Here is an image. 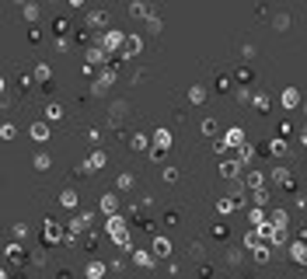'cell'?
<instances>
[{"label": "cell", "mask_w": 307, "mask_h": 279, "mask_svg": "<svg viewBox=\"0 0 307 279\" xmlns=\"http://www.w3.org/2000/svg\"><path fill=\"white\" fill-rule=\"evenodd\" d=\"M251 199H255V206H265V203H269V192H265V188H255Z\"/></svg>", "instance_id": "cell-34"}, {"label": "cell", "mask_w": 307, "mask_h": 279, "mask_svg": "<svg viewBox=\"0 0 307 279\" xmlns=\"http://www.w3.org/2000/svg\"><path fill=\"white\" fill-rule=\"evenodd\" d=\"M251 255H255V262H258V265H265L269 258H273V251H269V245H262V241H258V245L251 248Z\"/></svg>", "instance_id": "cell-16"}, {"label": "cell", "mask_w": 307, "mask_h": 279, "mask_svg": "<svg viewBox=\"0 0 307 279\" xmlns=\"http://www.w3.org/2000/svg\"><path fill=\"white\" fill-rule=\"evenodd\" d=\"M238 150H241V157H238V161H241V164H248V161H251V157H255V147H251V143H241Z\"/></svg>", "instance_id": "cell-30"}, {"label": "cell", "mask_w": 307, "mask_h": 279, "mask_svg": "<svg viewBox=\"0 0 307 279\" xmlns=\"http://www.w3.org/2000/svg\"><path fill=\"white\" fill-rule=\"evenodd\" d=\"M91 223H94V213L88 210V213H81V217H73V223H70V227H73V230H88Z\"/></svg>", "instance_id": "cell-14"}, {"label": "cell", "mask_w": 307, "mask_h": 279, "mask_svg": "<svg viewBox=\"0 0 307 279\" xmlns=\"http://www.w3.org/2000/svg\"><path fill=\"white\" fill-rule=\"evenodd\" d=\"M18 129H14V123H4V126H0V136H4V140H11Z\"/></svg>", "instance_id": "cell-37"}, {"label": "cell", "mask_w": 307, "mask_h": 279, "mask_svg": "<svg viewBox=\"0 0 307 279\" xmlns=\"http://www.w3.org/2000/svg\"><path fill=\"white\" fill-rule=\"evenodd\" d=\"M129 14H133V18H150V4H147V0H133V4H129Z\"/></svg>", "instance_id": "cell-13"}, {"label": "cell", "mask_w": 307, "mask_h": 279, "mask_svg": "<svg viewBox=\"0 0 307 279\" xmlns=\"http://www.w3.org/2000/svg\"><path fill=\"white\" fill-rule=\"evenodd\" d=\"M188 101H192V105H203V101H206V88H203V84H192V88H188Z\"/></svg>", "instance_id": "cell-18"}, {"label": "cell", "mask_w": 307, "mask_h": 279, "mask_svg": "<svg viewBox=\"0 0 307 279\" xmlns=\"http://www.w3.org/2000/svg\"><path fill=\"white\" fill-rule=\"evenodd\" d=\"M119 188H123V192L133 188V175H119Z\"/></svg>", "instance_id": "cell-43"}, {"label": "cell", "mask_w": 307, "mask_h": 279, "mask_svg": "<svg viewBox=\"0 0 307 279\" xmlns=\"http://www.w3.org/2000/svg\"><path fill=\"white\" fill-rule=\"evenodd\" d=\"M105 21H108V14H105V11H91V14H88V28H101Z\"/></svg>", "instance_id": "cell-22"}, {"label": "cell", "mask_w": 307, "mask_h": 279, "mask_svg": "<svg viewBox=\"0 0 307 279\" xmlns=\"http://www.w3.org/2000/svg\"><path fill=\"white\" fill-rule=\"evenodd\" d=\"M133 150H150V136L136 133V136H133Z\"/></svg>", "instance_id": "cell-31"}, {"label": "cell", "mask_w": 307, "mask_h": 279, "mask_svg": "<svg viewBox=\"0 0 307 279\" xmlns=\"http://www.w3.org/2000/svg\"><path fill=\"white\" fill-rule=\"evenodd\" d=\"M60 119H63V105H46V123H60Z\"/></svg>", "instance_id": "cell-20"}, {"label": "cell", "mask_w": 307, "mask_h": 279, "mask_svg": "<svg viewBox=\"0 0 307 279\" xmlns=\"http://www.w3.org/2000/svg\"><path fill=\"white\" fill-rule=\"evenodd\" d=\"M105 60H108V53H105V49H98V46H94V49H88V63H105Z\"/></svg>", "instance_id": "cell-28"}, {"label": "cell", "mask_w": 307, "mask_h": 279, "mask_svg": "<svg viewBox=\"0 0 307 279\" xmlns=\"http://www.w3.org/2000/svg\"><path fill=\"white\" fill-rule=\"evenodd\" d=\"M0 94H4V77H0Z\"/></svg>", "instance_id": "cell-52"}, {"label": "cell", "mask_w": 307, "mask_h": 279, "mask_svg": "<svg viewBox=\"0 0 307 279\" xmlns=\"http://www.w3.org/2000/svg\"><path fill=\"white\" fill-rule=\"evenodd\" d=\"M7 255H11L14 262H21V248H18V245H11V248H7Z\"/></svg>", "instance_id": "cell-48"}, {"label": "cell", "mask_w": 307, "mask_h": 279, "mask_svg": "<svg viewBox=\"0 0 307 279\" xmlns=\"http://www.w3.org/2000/svg\"><path fill=\"white\" fill-rule=\"evenodd\" d=\"M60 203H63L66 210H73V206H77V192H73V188H66V192L60 195Z\"/></svg>", "instance_id": "cell-29"}, {"label": "cell", "mask_w": 307, "mask_h": 279, "mask_svg": "<svg viewBox=\"0 0 307 279\" xmlns=\"http://www.w3.org/2000/svg\"><path fill=\"white\" fill-rule=\"evenodd\" d=\"M133 262L143 265V269H154V262H157V258H154V251H143V248H140V251H133Z\"/></svg>", "instance_id": "cell-12"}, {"label": "cell", "mask_w": 307, "mask_h": 279, "mask_svg": "<svg viewBox=\"0 0 307 279\" xmlns=\"http://www.w3.org/2000/svg\"><path fill=\"white\" fill-rule=\"evenodd\" d=\"M35 168L46 171V168H49V154H38V157H35Z\"/></svg>", "instance_id": "cell-38"}, {"label": "cell", "mask_w": 307, "mask_h": 279, "mask_svg": "<svg viewBox=\"0 0 307 279\" xmlns=\"http://www.w3.org/2000/svg\"><path fill=\"white\" fill-rule=\"evenodd\" d=\"M300 112H304V115H307V101H300Z\"/></svg>", "instance_id": "cell-51"}, {"label": "cell", "mask_w": 307, "mask_h": 279, "mask_svg": "<svg viewBox=\"0 0 307 279\" xmlns=\"http://www.w3.org/2000/svg\"><path fill=\"white\" fill-rule=\"evenodd\" d=\"M248 220H251L255 227H269V217L262 213V206H258V210H251V213H248Z\"/></svg>", "instance_id": "cell-27"}, {"label": "cell", "mask_w": 307, "mask_h": 279, "mask_svg": "<svg viewBox=\"0 0 307 279\" xmlns=\"http://www.w3.org/2000/svg\"><path fill=\"white\" fill-rule=\"evenodd\" d=\"M147 31H161V18H147Z\"/></svg>", "instance_id": "cell-44"}, {"label": "cell", "mask_w": 307, "mask_h": 279, "mask_svg": "<svg viewBox=\"0 0 307 279\" xmlns=\"http://www.w3.org/2000/svg\"><path fill=\"white\" fill-rule=\"evenodd\" d=\"M286 237H290V227H269V241L273 245H286Z\"/></svg>", "instance_id": "cell-11"}, {"label": "cell", "mask_w": 307, "mask_h": 279, "mask_svg": "<svg viewBox=\"0 0 307 279\" xmlns=\"http://www.w3.org/2000/svg\"><path fill=\"white\" fill-rule=\"evenodd\" d=\"M25 18L35 21V18H38V4H25Z\"/></svg>", "instance_id": "cell-40"}, {"label": "cell", "mask_w": 307, "mask_h": 279, "mask_svg": "<svg viewBox=\"0 0 307 279\" xmlns=\"http://www.w3.org/2000/svg\"><path fill=\"white\" fill-rule=\"evenodd\" d=\"M101 164H105V154H101V150H94V154H91V161H88V171L94 175V171H101Z\"/></svg>", "instance_id": "cell-23"}, {"label": "cell", "mask_w": 307, "mask_h": 279, "mask_svg": "<svg viewBox=\"0 0 307 279\" xmlns=\"http://www.w3.org/2000/svg\"><path fill=\"white\" fill-rule=\"evenodd\" d=\"M53 28H56V35H63V31H66V28H70V25H66V21H63V18H56V21H53Z\"/></svg>", "instance_id": "cell-46"}, {"label": "cell", "mask_w": 307, "mask_h": 279, "mask_svg": "<svg viewBox=\"0 0 307 279\" xmlns=\"http://www.w3.org/2000/svg\"><path fill=\"white\" fill-rule=\"evenodd\" d=\"M28 133L35 136V143H46V140H49V123H31Z\"/></svg>", "instance_id": "cell-8"}, {"label": "cell", "mask_w": 307, "mask_h": 279, "mask_svg": "<svg viewBox=\"0 0 307 279\" xmlns=\"http://www.w3.org/2000/svg\"><path fill=\"white\" fill-rule=\"evenodd\" d=\"M223 143H227V147H241V143H245V129H241V126L227 129V133H223Z\"/></svg>", "instance_id": "cell-9"}, {"label": "cell", "mask_w": 307, "mask_h": 279, "mask_svg": "<svg viewBox=\"0 0 307 279\" xmlns=\"http://www.w3.org/2000/svg\"><path fill=\"white\" fill-rule=\"evenodd\" d=\"M101 42H105V53H119V46L126 42V35L112 28V31H105V38H101Z\"/></svg>", "instance_id": "cell-5"}, {"label": "cell", "mask_w": 307, "mask_h": 279, "mask_svg": "<svg viewBox=\"0 0 307 279\" xmlns=\"http://www.w3.org/2000/svg\"><path fill=\"white\" fill-rule=\"evenodd\" d=\"M105 230H108V237H112V241H119L123 248H129V234H126V220H123L119 213H112V217L105 220Z\"/></svg>", "instance_id": "cell-1"}, {"label": "cell", "mask_w": 307, "mask_h": 279, "mask_svg": "<svg viewBox=\"0 0 307 279\" xmlns=\"http://www.w3.org/2000/svg\"><path fill=\"white\" fill-rule=\"evenodd\" d=\"M273 182H279V185H293V178H290V168H276V171H273Z\"/></svg>", "instance_id": "cell-26"}, {"label": "cell", "mask_w": 307, "mask_h": 279, "mask_svg": "<svg viewBox=\"0 0 307 279\" xmlns=\"http://www.w3.org/2000/svg\"><path fill=\"white\" fill-rule=\"evenodd\" d=\"M273 25H276V28H279V31H286V28H290V18H286V14H279V18H276V21H273Z\"/></svg>", "instance_id": "cell-42"}, {"label": "cell", "mask_w": 307, "mask_h": 279, "mask_svg": "<svg viewBox=\"0 0 307 279\" xmlns=\"http://www.w3.org/2000/svg\"><path fill=\"white\" fill-rule=\"evenodd\" d=\"M140 49H143V38H140V35H129L126 42H123V53H115V56H119V60H129V56H136Z\"/></svg>", "instance_id": "cell-2"}, {"label": "cell", "mask_w": 307, "mask_h": 279, "mask_svg": "<svg viewBox=\"0 0 307 279\" xmlns=\"http://www.w3.org/2000/svg\"><path fill=\"white\" fill-rule=\"evenodd\" d=\"M269 154L286 157V154H290V143H286V140H273V143H269Z\"/></svg>", "instance_id": "cell-21"}, {"label": "cell", "mask_w": 307, "mask_h": 279, "mask_svg": "<svg viewBox=\"0 0 307 279\" xmlns=\"http://www.w3.org/2000/svg\"><path fill=\"white\" fill-rule=\"evenodd\" d=\"M297 140H300V147H307V129H300V136H297Z\"/></svg>", "instance_id": "cell-49"}, {"label": "cell", "mask_w": 307, "mask_h": 279, "mask_svg": "<svg viewBox=\"0 0 307 279\" xmlns=\"http://www.w3.org/2000/svg\"><path fill=\"white\" fill-rule=\"evenodd\" d=\"M147 154H150V157H154V161H164V147H150V150H147Z\"/></svg>", "instance_id": "cell-41"}, {"label": "cell", "mask_w": 307, "mask_h": 279, "mask_svg": "<svg viewBox=\"0 0 307 279\" xmlns=\"http://www.w3.org/2000/svg\"><path fill=\"white\" fill-rule=\"evenodd\" d=\"M203 133H206V136L216 133V119H203Z\"/></svg>", "instance_id": "cell-36"}, {"label": "cell", "mask_w": 307, "mask_h": 279, "mask_svg": "<svg viewBox=\"0 0 307 279\" xmlns=\"http://www.w3.org/2000/svg\"><path fill=\"white\" fill-rule=\"evenodd\" d=\"M0 279H7V272H4V269H0Z\"/></svg>", "instance_id": "cell-53"}, {"label": "cell", "mask_w": 307, "mask_h": 279, "mask_svg": "<svg viewBox=\"0 0 307 279\" xmlns=\"http://www.w3.org/2000/svg\"><path fill=\"white\" fill-rule=\"evenodd\" d=\"M251 105H255L258 112H265V108H269V94H265V91H255V94H251Z\"/></svg>", "instance_id": "cell-25"}, {"label": "cell", "mask_w": 307, "mask_h": 279, "mask_svg": "<svg viewBox=\"0 0 307 279\" xmlns=\"http://www.w3.org/2000/svg\"><path fill=\"white\" fill-rule=\"evenodd\" d=\"M227 234H230V230H227L223 223H213V237H216V241H223V237H227Z\"/></svg>", "instance_id": "cell-39"}, {"label": "cell", "mask_w": 307, "mask_h": 279, "mask_svg": "<svg viewBox=\"0 0 307 279\" xmlns=\"http://www.w3.org/2000/svg\"><path fill=\"white\" fill-rule=\"evenodd\" d=\"M269 223H273V227H290V213L286 210H273V213H269Z\"/></svg>", "instance_id": "cell-15"}, {"label": "cell", "mask_w": 307, "mask_h": 279, "mask_svg": "<svg viewBox=\"0 0 307 279\" xmlns=\"http://www.w3.org/2000/svg\"><path fill=\"white\" fill-rule=\"evenodd\" d=\"M234 81H241V84H248V81H255V73H251V66H241V70L234 73Z\"/></svg>", "instance_id": "cell-32"}, {"label": "cell", "mask_w": 307, "mask_h": 279, "mask_svg": "<svg viewBox=\"0 0 307 279\" xmlns=\"http://www.w3.org/2000/svg\"><path fill=\"white\" fill-rule=\"evenodd\" d=\"M150 251H154V258H171V241L164 234H157L154 237V245H150Z\"/></svg>", "instance_id": "cell-3"}, {"label": "cell", "mask_w": 307, "mask_h": 279, "mask_svg": "<svg viewBox=\"0 0 307 279\" xmlns=\"http://www.w3.org/2000/svg\"><path fill=\"white\" fill-rule=\"evenodd\" d=\"M161 178H164V182H178V171H175V168H164V175H161Z\"/></svg>", "instance_id": "cell-47"}, {"label": "cell", "mask_w": 307, "mask_h": 279, "mask_svg": "<svg viewBox=\"0 0 307 279\" xmlns=\"http://www.w3.org/2000/svg\"><path fill=\"white\" fill-rule=\"evenodd\" d=\"M35 77L38 81H49V66H35Z\"/></svg>", "instance_id": "cell-45"}, {"label": "cell", "mask_w": 307, "mask_h": 279, "mask_svg": "<svg viewBox=\"0 0 307 279\" xmlns=\"http://www.w3.org/2000/svg\"><path fill=\"white\" fill-rule=\"evenodd\" d=\"M154 147H164V150H168V147H171V129L161 126L157 133H154Z\"/></svg>", "instance_id": "cell-19"}, {"label": "cell", "mask_w": 307, "mask_h": 279, "mask_svg": "<svg viewBox=\"0 0 307 279\" xmlns=\"http://www.w3.org/2000/svg\"><path fill=\"white\" fill-rule=\"evenodd\" d=\"M66 4H70V7H84V0H66Z\"/></svg>", "instance_id": "cell-50"}, {"label": "cell", "mask_w": 307, "mask_h": 279, "mask_svg": "<svg viewBox=\"0 0 307 279\" xmlns=\"http://www.w3.org/2000/svg\"><path fill=\"white\" fill-rule=\"evenodd\" d=\"M101 213H108V217L119 213V195H115V192H105L101 195Z\"/></svg>", "instance_id": "cell-7"}, {"label": "cell", "mask_w": 307, "mask_h": 279, "mask_svg": "<svg viewBox=\"0 0 307 279\" xmlns=\"http://www.w3.org/2000/svg\"><path fill=\"white\" fill-rule=\"evenodd\" d=\"M60 237H63V227H56V223H46V241H49V245H56Z\"/></svg>", "instance_id": "cell-24"}, {"label": "cell", "mask_w": 307, "mask_h": 279, "mask_svg": "<svg viewBox=\"0 0 307 279\" xmlns=\"http://www.w3.org/2000/svg\"><path fill=\"white\" fill-rule=\"evenodd\" d=\"M290 258H293L297 265H307V241H304V237L290 245Z\"/></svg>", "instance_id": "cell-6"}, {"label": "cell", "mask_w": 307, "mask_h": 279, "mask_svg": "<svg viewBox=\"0 0 307 279\" xmlns=\"http://www.w3.org/2000/svg\"><path fill=\"white\" fill-rule=\"evenodd\" d=\"M279 101H283V108H300V91L297 88H286Z\"/></svg>", "instance_id": "cell-10"}, {"label": "cell", "mask_w": 307, "mask_h": 279, "mask_svg": "<svg viewBox=\"0 0 307 279\" xmlns=\"http://www.w3.org/2000/svg\"><path fill=\"white\" fill-rule=\"evenodd\" d=\"M88 276H91V279L105 276V265H101V262H91V265H88Z\"/></svg>", "instance_id": "cell-33"}, {"label": "cell", "mask_w": 307, "mask_h": 279, "mask_svg": "<svg viewBox=\"0 0 307 279\" xmlns=\"http://www.w3.org/2000/svg\"><path fill=\"white\" fill-rule=\"evenodd\" d=\"M245 185L255 192V188H262V185H265V175H262V171H248V175H245Z\"/></svg>", "instance_id": "cell-17"}, {"label": "cell", "mask_w": 307, "mask_h": 279, "mask_svg": "<svg viewBox=\"0 0 307 279\" xmlns=\"http://www.w3.org/2000/svg\"><path fill=\"white\" fill-rule=\"evenodd\" d=\"M241 161H234V157H223V161H220V178H238L241 175Z\"/></svg>", "instance_id": "cell-4"}, {"label": "cell", "mask_w": 307, "mask_h": 279, "mask_svg": "<svg viewBox=\"0 0 307 279\" xmlns=\"http://www.w3.org/2000/svg\"><path fill=\"white\" fill-rule=\"evenodd\" d=\"M230 84H234V77H220V81H216V91H223V94H227V91H230Z\"/></svg>", "instance_id": "cell-35"}]
</instances>
